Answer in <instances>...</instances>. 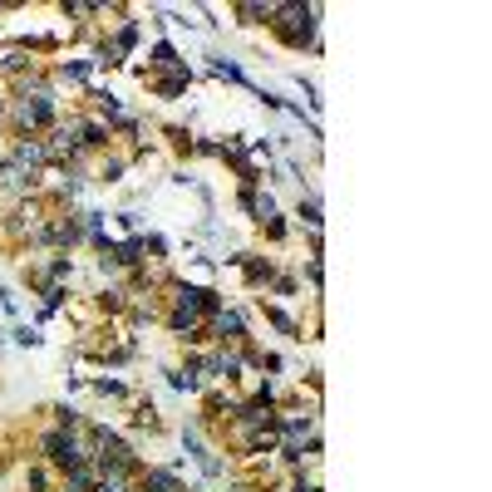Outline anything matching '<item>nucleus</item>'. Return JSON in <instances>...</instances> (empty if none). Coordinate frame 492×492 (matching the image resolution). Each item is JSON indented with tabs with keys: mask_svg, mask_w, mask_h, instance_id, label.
Masks as SVG:
<instances>
[{
	"mask_svg": "<svg viewBox=\"0 0 492 492\" xmlns=\"http://www.w3.org/2000/svg\"><path fill=\"white\" fill-rule=\"evenodd\" d=\"M50 453H55V463H64V467H79V458H84V453H79V443H74V438H64V433H55V438H50Z\"/></svg>",
	"mask_w": 492,
	"mask_h": 492,
	"instance_id": "obj_1",
	"label": "nucleus"
},
{
	"mask_svg": "<svg viewBox=\"0 0 492 492\" xmlns=\"http://www.w3.org/2000/svg\"><path fill=\"white\" fill-rule=\"evenodd\" d=\"M99 492H128V487H123V477L114 472V477H104V482H99Z\"/></svg>",
	"mask_w": 492,
	"mask_h": 492,
	"instance_id": "obj_2",
	"label": "nucleus"
}]
</instances>
